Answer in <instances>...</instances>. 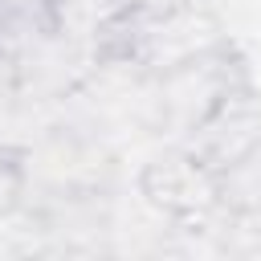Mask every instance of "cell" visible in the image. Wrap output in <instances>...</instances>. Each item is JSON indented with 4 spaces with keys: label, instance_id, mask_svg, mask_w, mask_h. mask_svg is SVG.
Instances as JSON below:
<instances>
[{
    "label": "cell",
    "instance_id": "1",
    "mask_svg": "<svg viewBox=\"0 0 261 261\" xmlns=\"http://www.w3.org/2000/svg\"><path fill=\"white\" fill-rule=\"evenodd\" d=\"M61 0H0V49H24L57 33Z\"/></svg>",
    "mask_w": 261,
    "mask_h": 261
}]
</instances>
